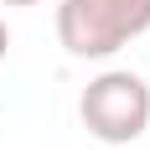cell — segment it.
<instances>
[{"label": "cell", "instance_id": "3", "mask_svg": "<svg viewBox=\"0 0 150 150\" xmlns=\"http://www.w3.org/2000/svg\"><path fill=\"white\" fill-rule=\"evenodd\" d=\"M5 52H11V31H5V21H0V62H5Z\"/></svg>", "mask_w": 150, "mask_h": 150}, {"label": "cell", "instance_id": "2", "mask_svg": "<svg viewBox=\"0 0 150 150\" xmlns=\"http://www.w3.org/2000/svg\"><path fill=\"white\" fill-rule=\"evenodd\" d=\"M78 114H83L93 140L129 145V140H140L150 129V83L140 73H129V67H109L83 88Z\"/></svg>", "mask_w": 150, "mask_h": 150}, {"label": "cell", "instance_id": "4", "mask_svg": "<svg viewBox=\"0 0 150 150\" xmlns=\"http://www.w3.org/2000/svg\"><path fill=\"white\" fill-rule=\"evenodd\" d=\"M0 5H36V0H0Z\"/></svg>", "mask_w": 150, "mask_h": 150}, {"label": "cell", "instance_id": "1", "mask_svg": "<svg viewBox=\"0 0 150 150\" xmlns=\"http://www.w3.org/2000/svg\"><path fill=\"white\" fill-rule=\"evenodd\" d=\"M150 31V0H62L57 5V42L67 57L104 62L119 47Z\"/></svg>", "mask_w": 150, "mask_h": 150}]
</instances>
